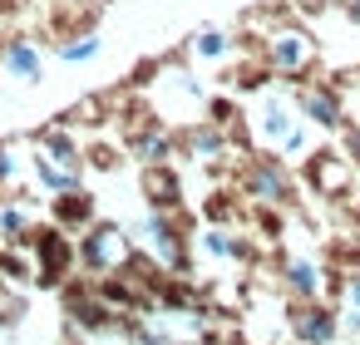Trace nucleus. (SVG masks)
<instances>
[{
  "label": "nucleus",
  "instance_id": "obj_7",
  "mask_svg": "<svg viewBox=\"0 0 360 345\" xmlns=\"http://www.w3.org/2000/svg\"><path fill=\"white\" fill-rule=\"evenodd\" d=\"M134 256V232L124 222H94L75 237V261L89 271V276H109L119 271L124 261Z\"/></svg>",
  "mask_w": 360,
  "mask_h": 345
},
{
  "label": "nucleus",
  "instance_id": "obj_17",
  "mask_svg": "<svg viewBox=\"0 0 360 345\" xmlns=\"http://www.w3.org/2000/svg\"><path fill=\"white\" fill-rule=\"evenodd\" d=\"M25 178H30V193H70V188H84V173H75V168H65V163H55L50 153H40L35 143H30V168H25Z\"/></svg>",
  "mask_w": 360,
  "mask_h": 345
},
{
  "label": "nucleus",
  "instance_id": "obj_30",
  "mask_svg": "<svg viewBox=\"0 0 360 345\" xmlns=\"http://www.w3.org/2000/svg\"><path fill=\"white\" fill-rule=\"evenodd\" d=\"M355 124H360V94H355Z\"/></svg>",
  "mask_w": 360,
  "mask_h": 345
},
{
  "label": "nucleus",
  "instance_id": "obj_2",
  "mask_svg": "<svg viewBox=\"0 0 360 345\" xmlns=\"http://www.w3.org/2000/svg\"><path fill=\"white\" fill-rule=\"evenodd\" d=\"M207 99H212V89H207V79L198 74V65H158L153 70V84H148V109L163 119V124H173V129H183V124H198L202 119V109H207Z\"/></svg>",
  "mask_w": 360,
  "mask_h": 345
},
{
  "label": "nucleus",
  "instance_id": "obj_18",
  "mask_svg": "<svg viewBox=\"0 0 360 345\" xmlns=\"http://www.w3.org/2000/svg\"><path fill=\"white\" fill-rule=\"evenodd\" d=\"M281 281H286L291 296L316 301V296L326 291V266H321L316 256H306V252H291V256H281Z\"/></svg>",
  "mask_w": 360,
  "mask_h": 345
},
{
  "label": "nucleus",
  "instance_id": "obj_20",
  "mask_svg": "<svg viewBox=\"0 0 360 345\" xmlns=\"http://www.w3.org/2000/svg\"><path fill=\"white\" fill-rule=\"evenodd\" d=\"M30 138H0V193H30Z\"/></svg>",
  "mask_w": 360,
  "mask_h": 345
},
{
  "label": "nucleus",
  "instance_id": "obj_13",
  "mask_svg": "<svg viewBox=\"0 0 360 345\" xmlns=\"http://www.w3.org/2000/svg\"><path fill=\"white\" fill-rule=\"evenodd\" d=\"M50 222H60L70 237H79L84 227L99 222V197L89 188H70V193H55L50 197Z\"/></svg>",
  "mask_w": 360,
  "mask_h": 345
},
{
  "label": "nucleus",
  "instance_id": "obj_9",
  "mask_svg": "<svg viewBox=\"0 0 360 345\" xmlns=\"http://www.w3.org/2000/svg\"><path fill=\"white\" fill-rule=\"evenodd\" d=\"M50 74V50L35 35H11L0 40V79L15 84V89H35Z\"/></svg>",
  "mask_w": 360,
  "mask_h": 345
},
{
  "label": "nucleus",
  "instance_id": "obj_26",
  "mask_svg": "<svg viewBox=\"0 0 360 345\" xmlns=\"http://www.w3.org/2000/svg\"><path fill=\"white\" fill-rule=\"evenodd\" d=\"M124 158H129V153H124V143H109V138H104V143H84V168L119 173V168H124Z\"/></svg>",
  "mask_w": 360,
  "mask_h": 345
},
{
  "label": "nucleus",
  "instance_id": "obj_6",
  "mask_svg": "<svg viewBox=\"0 0 360 345\" xmlns=\"http://www.w3.org/2000/svg\"><path fill=\"white\" fill-rule=\"evenodd\" d=\"M129 232H134V242L148 252V261H158L163 271H183L188 256H193V242H188L178 212H158V207H148L143 217L129 222Z\"/></svg>",
  "mask_w": 360,
  "mask_h": 345
},
{
  "label": "nucleus",
  "instance_id": "obj_15",
  "mask_svg": "<svg viewBox=\"0 0 360 345\" xmlns=\"http://www.w3.org/2000/svg\"><path fill=\"white\" fill-rule=\"evenodd\" d=\"M35 202L30 193H0V247H25L35 232Z\"/></svg>",
  "mask_w": 360,
  "mask_h": 345
},
{
  "label": "nucleus",
  "instance_id": "obj_29",
  "mask_svg": "<svg viewBox=\"0 0 360 345\" xmlns=\"http://www.w3.org/2000/svg\"><path fill=\"white\" fill-rule=\"evenodd\" d=\"M15 15V0H0V20H11Z\"/></svg>",
  "mask_w": 360,
  "mask_h": 345
},
{
  "label": "nucleus",
  "instance_id": "obj_12",
  "mask_svg": "<svg viewBox=\"0 0 360 345\" xmlns=\"http://www.w3.org/2000/svg\"><path fill=\"white\" fill-rule=\"evenodd\" d=\"M301 178H306V188H311L316 197H345L350 183H355V168L345 163L340 148H321V143H316V148L301 158Z\"/></svg>",
  "mask_w": 360,
  "mask_h": 345
},
{
  "label": "nucleus",
  "instance_id": "obj_22",
  "mask_svg": "<svg viewBox=\"0 0 360 345\" xmlns=\"http://www.w3.org/2000/svg\"><path fill=\"white\" fill-rule=\"evenodd\" d=\"M99 55H104L99 30H75V35H65V40L55 45V60H60V65H94Z\"/></svg>",
  "mask_w": 360,
  "mask_h": 345
},
{
  "label": "nucleus",
  "instance_id": "obj_14",
  "mask_svg": "<svg viewBox=\"0 0 360 345\" xmlns=\"http://www.w3.org/2000/svg\"><path fill=\"white\" fill-rule=\"evenodd\" d=\"M188 65H232L237 60V35L222 30V25H198L188 35V50H183Z\"/></svg>",
  "mask_w": 360,
  "mask_h": 345
},
{
  "label": "nucleus",
  "instance_id": "obj_21",
  "mask_svg": "<svg viewBox=\"0 0 360 345\" xmlns=\"http://www.w3.org/2000/svg\"><path fill=\"white\" fill-rule=\"evenodd\" d=\"M143 197H148V207H158V212H178V202H183L178 168H173V163L143 168Z\"/></svg>",
  "mask_w": 360,
  "mask_h": 345
},
{
  "label": "nucleus",
  "instance_id": "obj_25",
  "mask_svg": "<svg viewBox=\"0 0 360 345\" xmlns=\"http://www.w3.org/2000/svg\"><path fill=\"white\" fill-rule=\"evenodd\" d=\"M60 124H70L75 134H79V129H99V124H109V99H104V94L79 99L75 109H65V114H60Z\"/></svg>",
  "mask_w": 360,
  "mask_h": 345
},
{
  "label": "nucleus",
  "instance_id": "obj_23",
  "mask_svg": "<svg viewBox=\"0 0 360 345\" xmlns=\"http://www.w3.org/2000/svg\"><path fill=\"white\" fill-rule=\"evenodd\" d=\"M296 335L306 345H330L335 340V315L326 306H306V311H296Z\"/></svg>",
  "mask_w": 360,
  "mask_h": 345
},
{
  "label": "nucleus",
  "instance_id": "obj_3",
  "mask_svg": "<svg viewBox=\"0 0 360 345\" xmlns=\"http://www.w3.org/2000/svg\"><path fill=\"white\" fill-rule=\"evenodd\" d=\"M257 55H262V65L276 74V79H306L311 74V65L321 60V45H316V35L301 25V20H276L266 35H262V45H257Z\"/></svg>",
  "mask_w": 360,
  "mask_h": 345
},
{
  "label": "nucleus",
  "instance_id": "obj_16",
  "mask_svg": "<svg viewBox=\"0 0 360 345\" xmlns=\"http://www.w3.org/2000/svg\"><path fill=\"white\" fill-rule=\"evenodd\" d=\"M30 143L40 148V153H50L55 163H65V168H75V173H84V138L70 129V124H45L40 134H30Z\"/></svg>",
  "mask_w": 360,
  "mask_h": 345
},
{
  "label": "nucleus",
  "instance_id": "obj_19",
  "mask_svg": "<svg viewBox=\"0 0 360 345\" xmlns=\"http://www.w3.org/2000/svg\"><path fill=\"white\" fill-rule=\"evenodd\" d=\"M193 247H198L202 256H212V261H247V252H252L237 227H217V222H207V227L193 237Z\"/></svg>",
  "mask_w": 360,
  "mask_h": 345
},
{
  "label": "nucleus",
  "instance_id": "obj_27",
  "mask_svg": "<svg viewBox=\"0 0 360 345\" xmlns=\"http://www.w3.org/2000/svg\"><path fill=\"white\" fill-rule=\"evenodd\" d=\"M335 138H340V143H335V148H340V153H345V163H350V168H355V173H360V124H345V129H340V134H335Z\"/></svg>",
  "mask_w": 360,
  "mask_h": 345
},
{
  "label": "nucleus",
  "instance_id": "obj_4",
  "mask_svg": "<svg viewBox=\"0 0 360 345\" xmlns=\"http://www.w3.org/2000/svg\"><path fill=\"white\" fill-rule=\"evenodd\" d=\"M232 188H237L252 207H286V202L296 197V173H291L286 158H276V153H266V148H252V153L242 158Z\"/></svg>",
  "mask_w": 360,
  "mask_h": 345
},
{
  "label": "nucleus",
  "instance_id": "obj_11",
  "mask_svg": "<svg viewBox=\"0 0 360 345\" xmlns=\"http://www.w3.org/2000/svg\"><path fill=\"white\" fill-rule=\"evenodd\" d=\"M178 158H188V163H198V168L217 173V168H227V163H232V134H227V129H217V124H207V119L183 124V129H178Z\"/></svg>",
  "mask_w": 360,
  "mask_h": 345
},
{
  "label": "nucleus",
  "instance_id": "obj_5",
  "mask_svg": "<svg viewBox=\"0 0 360 345\" xmlns=\"http://www.w3.org/2000/svg\"><path fill=\"white\" fill-rule=\"evenodd\" d=\"M119 143H124V153H129L134 163H143V168L178 163V129L163 124L148 104L134 109V114H124V124H119Z\"/></svg>",
  "mask_w": 360,
  "mask_h": 345
},
{
  "label": "nucleus",
  "instance_id": "obj_24",
  "mask_svg": "<svg viewBox=\"0 0 360 345\" xmlns=\"http://www.w3.org/2000/svg\"><path fill=\"white\" fill-rule=\"evenodd\" d=\"M202 217L217 222V227H237V217H242V193H237V188H212V193L202 197Z\"/></svg>",
  "mask_w": 360,
  "mask_h": 345
},
{
  "label": "nucleus",
  "instance_id": "obj_10",
  "mask_svg": "<svg viewBox=\"0 0 360 345\" xmlns=\"http://www.w3.org/2000/svg\"><path fill=\"white\" fill-rule=\"evenodd\" d=\"M25 252L35 256V276H40V286H60V276L75 266V237H70L60 222H35Z\"/></svg>",
  "mask_w": 360,
  "mask_h": 345
},
{
  "label": "nucleus",
  "instance_id": "obj_1",
  "mask_svg": "<svg viewBox=\"0 0 360 345\" xmlns=\"http://www.w3.org/2000/svg\"><path fill=\"white\" fill-rule=\"evenodd\" d=\"M247 134L257 148L276 153V158H306L316 143H311V124L301 119L296 99L291 94H276V89H257V104L247 109Z\"/></svg>",
  "mask_w": 360,
  "mask_h": 345
},
{
  "label": "nucleus",
  "instance_id": "obj_8",
  "mask_svg": "<svg viewBox=\"0 0 360 345\" xmlns=\"http://www.w3.org/2000/svg\"><path fill=\"white\" fill-rule=\"evenodd\" d=\"M296 109H301V119L316 129V134H340L345 124H350V99H345V89L335 84V79H316V84H301L296 94Z\"/></svg>",
  "mask_w": 360,
  "mask_h": 345
},
{
  "label": "nucleus",
  "instance_id": "obj_28",
  "mask_svg": "<svg viewBox=\"0 0 360 345\" xmlns=\"http://www.w3.org/2000/svg\"><path fill=\"white\" fill-rule=\"evenodd\" d=\"M345 306L360 311V276H345Z\"/></svg>",
  "mask_w": 360,
  "mask_h": 345
},
{
  "label": "nucleus",
  "instance_id": "obj_31",
  "mask_svg": "<svg viewBox=\"0 0 360 345\" xmlns=\"http://www.w3.org/2000/svg\"><path fill=\"white\" fill-rule=\"evenodd\" d=\"M202 345H212V340H202Z\"/></svg>",
  "mask_w": 360,
  "mask_h": 345
}]
</instances>
